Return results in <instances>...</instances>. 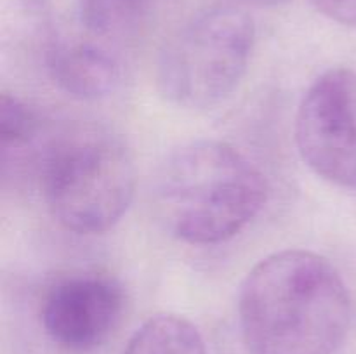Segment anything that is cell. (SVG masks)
Returning <instances> with one entry per match:
<instances>
[{"label":"cell","instance_id":"5b68a950","mask_svg":"<svg viewBox=\"0 0 356 354\" xmlns=\"http://www.w3.org/2000/svg\"><path fill=\"white\" fill-rule=\"evenodd\" d=\"M296 144L316 176L356 189L355 69H329L306 90L296 117Z\"/></svg>","mask_w":356,"mask_h":354},{"label":"cell","instance_id":"8992f818","mask_svg":"<svg viewBox=\"0 0 356 354\" xmlns=\"http://www.w3.org/2000/svg\"><path fill=\"white\" fill-rule=\"evenodd\" d=\"M122 287L101 274L59 280L45 292L40 321L49 339L68 351H90L110 339L124 314Z\"/></svg>","mask_w":356,"mask_h":354},{"label":"cell","instance_id":"ba28073f","mask_svg":"<svg viewBox=\"0 0 356 354\" xmlns=\"http://www.w3.org/2000/svg\"><path fill=\"white\" fill-rule=\"evenodd\" d=\"M124 354H207L197 326L177 314H156L134 332Z\"/></svg>","mask_w":356,"mask_h":354},{"label":"cell","instance_id":"30bf717a","mask_svg":"<svg viewBox=\"0 0 356 354\" xmlns=\"http://www.w3.org/2000/svg\"><path fill=\"white\" fill-rule=\"evenodd\" d=\"M40 132V120L26 103L3 92L0 97V137L3 156L10 151H23Z\"/></svg>","mask_w":356,"mask_h":354},{"label":"cell","instance_id":"6da1fadb","mask_svg":"<svg viewBox=\"0 0 356 354\" xmlns=\"http://www.w3.org/2000/svg\"><path fill=\"white\" fill-rule=\"evenodd\" d=\"M238 318L247 354H336L350 328V292L325 257L282 250L249 271Z\"/></svg>","mask_w":356,"mask_h":354},{"label":"cell","instance_id":"7c38bea8","mask_svg":"<svg viewBox=\"0 0 356 354\" xmlns=\"http://www.w3.org/2000/svg\"><path fill=\"white\" fill-rule=\"evenodd\" d=\"M249 2L256 3V6L271 7V6H280V3H285V2H287V0H249Z\"/></svg>","mask_w":356,"mask_h":354},{"label":"cell","instance_id":"3957f363","mask_svg":"<svg viewBox=\"0 0 356 354\" xmlns=\"http://www.w3.org/2000/svg\"><path fill=\"white\" fill-rule=\"evenodd\" d=\"M40 184L56 221L76 235H101L129 210L136 191L131 151L120 137L80 127L49 142Z\"/></svg>","mask_w":356,"mask_h":354},{"label":"cell","instance_id":"52a82bcc","mask_svg":"<svg viewBox=\"0 0 356 354\" xmlns=\"http://www.w3.org/2000/svg\"><path fill=\"white\" fill-rule=\"evenodd\" d=\"M45 65L63 92L76 99H99L117 89L120 61L92 38L56 37L45 49Z\"/></svg>","mask_w":356,"mask_h":354},{"label":"cell","instance_id":"9c48e42d","mask_svg":"<svg viewBox=\"0 0 356 354\" xmlns=\"http://www.w3.org/2000/svg\"><path fill=\"white\" fill-rule=\"evenodd\" d=\"M87 31L97 37L118 33L134 23L145 0H76Z\"/></svg>","mask_w":356,"mask_h":354},{"label":"cell","instance_id":"7a4b0ae2","mask_svg":"<svg viewBox=\"0 0 356 354\" xmlns=\"http://www.w3.org/2000/svg\"><path fill=\"white\" fill-rule=\"evenodd\" d=\"M155 196L170 235L190 245H218L243 231L263 210L268 183L238 149L202 139L167 156Z\"/></svg>","mask_w":356,"mask_h":354},{"label":"cell","instance_id":"8fae6325","mask_svg":"<svg viewBox=\"0 0 356 354\" xmlns=\"http://www.w3.org/2000/svg\"><path fill=\"white\" fill-rule=\"evenodd\" d=\"M329 19L356 26V0H309Z\"/></svg>","mask_w":356,"mask_h":354},{"label":"cell","instance_id":"277c9868","mask_svg":"<svg viewBox=\"0 0 356 354\" xmlns=\"http://www.w3.org/2000/svg\"><path fill=\"white\" fill-rule=\"evenodd\" d=\"M254 42V21L240 7L216 3L200 10L160 54V90L170 103L188 110L218 106L242 82Z\"/></svg>","mask_w":356,"mask_h":354}]
</instances>
